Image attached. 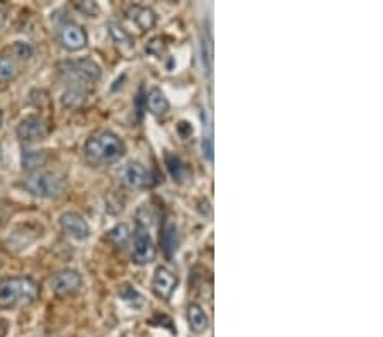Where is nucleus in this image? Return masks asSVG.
Returning <instances> with one entry per match:
<instances>
[{"instance_id":"nucleus-18","label":"nucleus","mask_w":383,"mask_h":337,"mask_svg":"<svg viewBox=\"0 0 383 337\" xmlns=\"http://www.w3.org/2000/svg\"><path fill=\"white\" fill-rule=\"evenodd\" d=\"M119 298L135 310H140L145 307V296L138 289H135V286H132L130 283H125V285L119 286Z\"/></svg>"},{"instance_id":"nucleus-24","label":"nucleus","mask_w":383,"mask_h":337,"mask_svg":"<svg viewBox=\"0 0 383 337\" xmlns=\"http://www.w3.org/2000/svg\"><path fill=\"white\" fill-rule=\"evenodd\" d=\"M75 7H77V10H81V12L85 14L87 17H97V14H99V7H97V3L90 2V0H85V2H75Z\"/></svg>"},{"instance_id":"nucleus-20","label":"nucleus","mask_w":383,"mask_h":337,"mask_svg":"<svg viewBox=\"0 0 383 337\" xmlns=\"http://www.w3.org/2000/svg\"><path fill=\"white\" fill-rule=\"evenodd\" d=\"M50 161L48 150H26L23 154V167L26 170H36L46 165Z\"/></svg>"},{"instance_id":"nucleus-17","label":"nucleus","mask_w":383,"mask_h":337,"mask_svg":"<svg viewBox=\"0 0 383 337\" xmlns=\"http://www.w3.org/2000/svg\"><path fill=\"white\" fill-rule=\"evenodd\" d=\"M87 89L82 85H68V89L65 90L63 96H61V103L65 108H70V110H77V108L84 106L85 101H87Z\"/></svg>"},{"instance_id":"nucleus-22","label":"nucleus","mask_w":383,"mask_h":337,"mask_svg":"<svg viewBox=\"0 0 383 337\" xmlns=\"http://www.w3.org/2000/svg\"><path fill=\"white\" fill-rule=\"evenodd\" d=\"M19 68L17 63L10 57H0V82H10L17 77Z\"/></svg>"},{"instance_id":"nucleus-26","label":"nucleus","mask_w":383,"mask_h":337,"mask_svg":"<svg viewBox=\"0 0 383 337\" xmlns=\"http://www.w3.org/2000/svg\"><path fill=\"white\" fill-rule=\"evenodd\" d=\"M201 150H203V154H205V157L208 159V161H211L213 159V141L211 139H205L203 140V143H201Z\"/></svg>"},{"instance_id":"nucleus-14","label":"nucleus","mask_w":383,"mask_h":337,"mask_svg":"<svg viewBox=\"0 0 383 337\" xmlns=\"http://www.w3.org/2000/svg\"><path fill=\"white\" fill-rule=\"evenodd\" d=\"M187 324L194 334H203L209 325V318L203 307L198 303H189L187 305Z\"/></svg>"},{"instance_id":"nucleus-6","label":"nucleus","mask_w":383,"mask_h":337,"mask_svg":"<svg viewBox=\"0 0 383 337\" xmlns=\"http://www.w3.org/2000/svg\"><path fill=\"white\" fill-rule=\"evenodd\" d=\"M155 256H157V247H155L150 234H148L145 227L138 225L135 232V241H133V263L138 264V266H145L155 259Z\"/></svg>"},{"instance_id":"nucleus-27","label":"nucleus","mask_w":383,"mask_h":337,"mask_svg":"<svg viewBox=\"0 0 383 337\" xmlns=\"http://www.w3.org/2000/svg\"><path fill=\"white\" fill-rule=\"evenodd\" d=\"M9 332V322L6 318H0V337H6Z\"/></svg>"},{"instance_id":"nucleus-12","label":"nucleus","mask_w":383,"mask_h":337,"mask_svg":"<svg viewBox=\"0 0 383 337\" xmlns=\"http://www.w3.org/2000/svg\"><path fill=\"white\" fill-rule=\"evenodd\" d=\"M161 247L167 259H172L179 249V230L172 218H165L161 227Z\"/></svg>"},{"instance_id":"nucleus-25","label":"nucleus","mask_w":383,"mask_h":337,"mask_svg":"<svg viewBox=\"0 0 383 337\" xmlns=\"http://www.w3.org/2000/svg\"><path fill=\"white\" fill-rule=\"evenodd\" d=\"M164 45H162V38H154L150 43L147 45V53L154 57H162L164 53Z\"/></svg>"},{"instance_id":"nucleus-4","label":"nucleus","mask_w":383,"mask_h":337,"mask_svg":"<svg viewBox=\"0 0 383 337\" xmlns=\"http://www.w3.org/2000/svg\"><path fill=\"white\" fill-rule=\"evenodd\" d=\"M23 186L32 196L43 199L59 198L65 190V183L60 176L53 172H45V170H38V172H32L31 176H28Z\"/></svg>"},{"instance_id":"nucleus-19","label":"nucleus","mask_w":383,"mask_h":337,"mask_svg":"<svg viewBox=\"0 0 383 337\" xmlns=\"http://www.w3.org/2000/svg\"><path fill=\"white\" fill-rule=\"evenodd\" d=\"M165 165H167L169 174L172 176V179L177 181V183H184L187 179V174H189V169L187 165L180 161V157H177L174 154H165Z\"/></svg>"},{"instance_id":"nucleus-23","label":"nucleus","mask_w":383,"mask_h":337,"mask_svg":"<svg viewBox=\"0 0 383 337\" xmlns=\"http://www.w3.org/2000/svg\"><path fill=\"white\" fill-rule=\"evenodd\" d=\"M9 52H10V58H12L14 61L16 60L26 61L34 55V48H32L30 43L26 41H16L12 46H10Z\"/></svg>"},{"instance_id":"nucleus-9","label":"nucleus","mask_w":383,"mask_h":337,"mask_svg":"<svg viewBox=\"0 0 383 337\" xmlns=\"http://www.w3.org/2000/svg\"><path fill=\"white\" fill-rule=\"evenodd\" d=\"M59 41L68 52H79L87 46V32L75 23H63L59 28Z\"/></svg>"},{"instance_id":"nucleus-11","label":"nucleus","mask_w":383,"mask_h":337,"mask_svg":"<svg viewBox=\"0 0 383 337\" xmlns=\"http://www.w3.org/2000/svg\"><path fill=\"white\" fill-rule=\"evenodd\" d=\"M125 16L126 19L132 21L142 32L150 31L157 24V14H155V10L145 6H130L125 10Z\"/></svg>"},{"instance_id":"nucleus-13","label":"nucleus","mask_w":383,"mask_h":337,"mask_svg":"<svg viewBox=\"0 0 383 337\" xmlns=\"http://www.w3.org/2000/svg\"><path fill=\"white\" fill-rule=\"evenodd\" d=\"M125 183L130 187H147L150 186V172L140 162H132L125 169Z\"/></svg>"},{"instance_id":"nucleus-21","label":"nucleus","mask_w":383,"mask_h":337,"mask_svg":"<svg viewBox=\"0 0 383 337\" xmlns=\"http://www.w3.org/2000/svg\"><path fill=\"white\" fill-rule=\"evenodd\" d=\"M106 238L116 249H125L128 245L130 238H132V230H130V227L126 223H118L116 227H113L107 232Z\"/></svg>"},{"instance_id":"nucleus-7","label":"nucleus","mask_w":383,"mask_h":337,"mask_svg":"<svg viewBox=\"0 0 383 337\" xmlns=\"http://www.w3.org/2000/svg\"><path fill=\"white\" fill-rule=\"evenodd\" d=\"M82 276L79 271L75 269H61L55 273L50 280V288L55 295L59 296H68L77 293L82 288Z\"/></svg>"},{"instance_id":"nucleus-28","label":"nucleus","mask_w":383,"mask_h":337,"mask_svg":"<svg viewBox=\"0 0 383 337\" xmlns=\"http://www.w3.org/2000/svg\"><path fill=\"white\" fill-rule=\"evenodd\" d=\"M2 121H3V112L0 110V126H2Z\"/></svg>"},{"instance_id":"nucleus-16","label":"nucleus","mask_w":383,"mask_h":337,"mask_svg":"<svg viewBox=\"0 0 383 337\" xmlns=\"http://www.w3.org/2000/svg\"><path fill=\"white\" fill-rule=\"evenodd\" d=\"M145 104H147V110L155 116H164L165 112L169 111V108H171L169 99L165 97V94L158 89V87L150 89V92H148L145 97Z\"/></svg>"},{"instance_id":"nucleus-10","label":"nucleus","mask_w":383,"mask_h":337,"mask_svg":"<svg viewBox=\"0 0 383 337\" xmlns=\"http://www.w3.org/2000/svg\"><path fill=\"white\" fill-rule=\"evenodd\" d=\"M61 230L68 235V237L75 238V241H85L90 235V227L87 220L77 212H65L61 213L59 220Z\"/></svg>"},{"instance_id":"nucleus-15","label":"nucleus","mask_w":383,"mask_h":337,"mask_svg":"<svg viewBox=\"0 0 383 337\" xmlns=\"http://www.w3.org/2000/svg\"><path fill=\"white\" fill-rule=\"evenodd\" d=\"M107 31H110L111 38H113V41L116 43V46L123 53H132L135 50V39H133V36L125 28L119 26L118 23L107 24Z\"/></svg>"},{"instance_id":"nucleus-5","label":"nucleus","mask_w":383,"mask_h":337,"mask_svg":"<svg viewBox=\"0 0 383 337\" xmlns=\"http://www.w3.org/2000/svg\"><path fill=\"white\" fill-rule=\"evenodd\" d=\"M48 125H46L45 119L41 116L30 114L26 118H23L17 125V136L24 143H36V141H41L48 136Z\"/></svg>"},{"instance_id":"nucleus-1","label":"nucleus","mask_w":383,"mask_h":337,"mask_svg":"<svg viewBox=\"0 0 383 337\" xmlns=\"http://www.w3.org/2000/svg\"><path fill=\"white\" fill-rule=\"evenodd\" d=\"M126 147L116 133L99 130L85 140L84 154L92 164H113L125 155Z\"/></svg>"},{"instance_id":"nucleus-2","label":"nucleus","mask_w":383,"mask_h":337,"mask_svg":"<svg viewBox=\"0 0 383 337\" xmlns=\"http://www.w3.org/2000/svg\"><path fill=\"white\" fill-rule=\"evenodd\" d=\"M38 285L30 276H12L0 281V307L2 309L32 303L38 298Z\"/></svg>"},{"instance_id":"nucleus-3","label":"nucleus","mask_w":383,"mask_h":337,"mask_svg":"<svg viewBox=\"0 0 383 337\" xmlns=\"http://www.w3.org/2000/svg\"><path fill=\"white\" fill-rule=\"evenodd\" d=\"M59 75L70 85H92L97 84L103 77L101 67L92 58H77V60H65L56 65Z\"/></svg>"},{"instance_id":"nucleus-8","label":"nucleus","mask_w":383,"mask_h":337,"mask_svg":"<svg viewBox=\"0 0 383 337\" xmlns=\"http://www.w3.org/2000/svg\"><path fill=\"white\" fill-rule=\"evenodd\" d=\"M177 285H179V278L172 273L171 269L164 266H158L155 269L154 278H152V292L162 302L171 300V296L174 295Z\"/></svg>"}]
</instances>
